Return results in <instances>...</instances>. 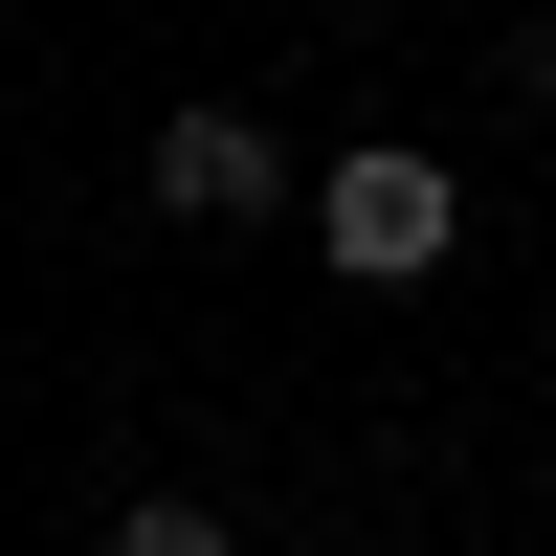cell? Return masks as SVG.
Returning <instances> with one entry per match:
<instances>
[{
  "label": "cell",
  "instance_id": "obj_1",
  "mask_svg": "<svg viewBox=\"0 0 556 556\" xmlns=\"http://www.w3.org/2000/svg\"><path fill=\"white\" fill-rule=\"evenodd\" d=\"M312 245H334V267H356V290H424V267H445V245H468V178H445V156H424V134H356V156H334V178H312Z\"/></svg>",
  "mask_w": 556,
  "mask_h": 556
},
{
  "label": "cell",
  "instance_id": "obj_3",
  "mask_svg": "<svg viewBox=\"0 0 556 556\" xmlns=\"http://www.w3.org/2000/svg\"><path fill=\"white\" fill-rule=\"evenodd\" d=\"M112 556H245V534H223L201 490H134V513H112Z\"/></svg>",
  "mask_w": 556,
  "mask_h": 556
},
{
  "label": "cell",
  "instance_id": "obj_2",
  "mask_svg": "<svg viewBox=\"0 0 556 556\" xmlns=\"http://www.w3.org/2000/svg\"><path fill=\"white\" fill-rule=\"evenodd\" d=\"M267 201H290V134L267 112H223V89L156 112V223H267Z\"/></svg>",
  "mask_w": 556,
  "mask_h": 556
}]
</instances>
